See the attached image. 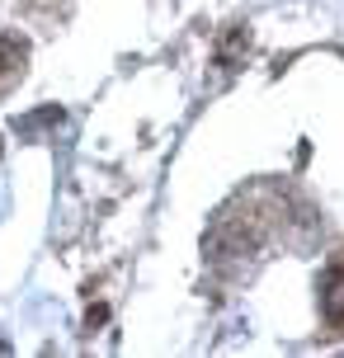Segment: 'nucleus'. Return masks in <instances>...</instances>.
<instances>
[{
	"mask_svg": "<svg viewBox=\"0 0 344 358\" xmlns=\"http://www.w3.org/2000/svg\"><path fill=\"white\" fill-rule=\"evenodd\" d=\"M321 321H326V335L335 340L344 335V250L330 255L326 273H321Z\"/></svg>",
	"mask_w": 344,
	"mask_h": 358,
	"instance_id": "f257e3e1",
	"label": "nucleus"
},
{
	"mask_svg": "<svg viewBox=\"0 0 344 358\" xmlns=\"http://www.w3.org/2000/svg\"><path fill=\"white\" fill-rule=\"evenodd\" d=\"M24 76V48H19L15 38H0V90L19 80Z\"/></svg>",
	"mask_w": 344,
	"mask_h": 358,
	"instance_id": "f03ea898",
	"label": "nucleus"
}]
</instances>
